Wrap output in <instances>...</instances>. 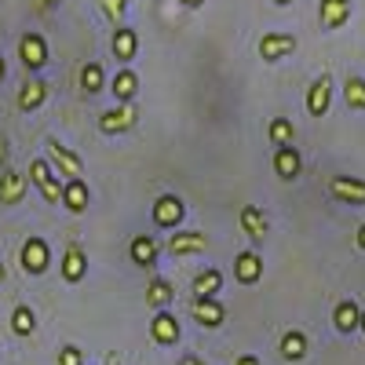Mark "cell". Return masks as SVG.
Listing matches in <instances>:
<instances>
[{
    "label": "cell",
    "mask_w": 365,
    "mask_h": 365,
    "mask_svg": "<svg viewBox=\"0 0 365 365\" xmlns=\"http://www.w3.org/2000/svg\"><path fill=\"white\" fill-rule=\"evenodd\" d=\"M58 365H84V354H81V347L66 344L63 351H58Z\"/></svg>",
    "instance_id": "33"
},
{
    "label": "cell",
    "mask_w": 365,
    "mask_h": 365,
    "mask_svg": "<svg viewBox=\"0 0 365 365\" xmlns=\"http://www.w3.org/2000/svg\"><path fill=\"white\" fill-rule=\"evenodd\" d=\"M267 135H270V143H274V146H292L296 128H292V120H289V117H270Z\"/></svg>",
    "instance_id": "29"
},
{
    "label": "cell",
    "mask_w": 365,
    "mask_h": 365,
    "mask_svg": "<svg viewBox=\"0 0 365 365\" xmlns=\"http://www.w3.org/2000/svg\"><path fill=\"white\" fill-rule=\"evenodd\" d=\"M19 259H22V270H26V274H44V270L51 267V249H48V241H44V237H26Z\"/></svg>",
    "instance_id": "3"
},
{
    "label": "cell",
    "mask_w": 365,
    "mask_h": 365,
    "mask_svg": "<svg viewBox=\"0 0 365 365\" xmlns=\"http://www.w3.org/2000/svg\"><path fill=\"white\" fill-rule=\"evenodd\" d=\"M34 329H37V314H34V307L19 303V307L11 311V332H15V336H29Z\"/></svg>",
    "instance_id": "30"
},
{
    "label": "cell",
    "mask_w": 365,
    "mask_h": 365,
    "mask_svg": "<svg viewBox=\"0 0 365 365\" xmlns=\"http://www.w3.org/2000/svg\"><path fill=\"white\" fill-rule=\"evenodd\" d=\"M329 106H332V77L322 73V77L307 88V113H311V117H325Z\"/></svg>",
    "instance_id": "12"
},
{
    "label": "cell",
    "mask_w": 365,
    "mask_h": 365,
    "mask_svg": "<svg viewBox=\"0 0 365 365\" xmlns=\"http://www.w3.org/2000/svg\"><path fill=\"white\" fill-rule=\"evenodd\" d=\"M158 256H161V249H158V241L150 234H135L132 237V263L135 267H154Z\"/></svg>",
    "instance_id": "23"
},
{
    "label": "cell",
    "mask_w": 365,
    "mask_h": 365,
    "mask_svg": "<svg viewBox=\"0 0 365 365\" xmlns=\"http://www.w3.org/2000/svg\"><path fill=\"white\" fill-rule=\"evenodd\" d=\"M307 347H311V340H307V332H299V329H289L278 340V351H282L285 361H299L303 354H307Z\"/></svg>",
    "instance_id": "24"
},
{
    "label": "cell",
    "mask_w": 365,
    "mask_h": 365,
    "mask_svg": "<svg viewBox=\"0 0 365 365\" xmlns=\"http://www.w3.org/2000/svg\"><path fill=\"white\" fill-rule=\"evenodd\" d=\"M113 55H117V63H132V58L139 55V37H135V29H128V26H117L113 29V48H110Z\"/></svg>",
    "instance_id": "16"
},
{
    "label": "cell",
    "mask_w": 365,
    "mask_h": 365,
    "mask_svg": "<svg viewBox=\"0 0 365 365\" xmlns=\"http://www.w3.org/2000/svg\"><path fill=\"white\" fill-rule=\"evenodd\" d=\"M179 365H208V361H205V358H197V354H182V358H179Z\"/></svg>",
    "instance_id": "35"
},
{
    "label": "cell",
    "mask_w": 365,
    "mask_h": 365,
    "mask_svg": "<svg viewBox=\"0 0 365 365\" xmlns=\"http://www.w3.org/2000/svg\"><path fill=\"white\" fill-rule=\"evenodd\" d=\"M0 282H8V267L4 263H0Z\"/></svg>",
    "instance_id": "41"
},
{
    "label": "cell",
    "mask_w": 365,
    "mask_h": 365,
    "mask_svg": "<svg viewBox=\"0 0 365 365\" xmlns=\"http://www.w3.org/2000/svg\"><path fill=\"white\" fill-rule=\"evenodd\" d=\"M48 161H51V168H58L66 179H84V165H81V158L73 154L70 146L58 143V139H48Z\"/></svg>",
    "instance_id": "5"
},
{
    "label": "cell",
    "mask_w": 365,
    "mask_h": 365,
    "mask_svg": "<svg viewBox=\"0 0 365 365\" xmlns=\"http://www.w3.org/2000/svg\"><path fill=\"white\" fill-rule=\"evenodd\" d=\"M274 4H282V8H285V4H292V0H274Z\"/></svg>",
    "instance_id": "42"
},
{
    "label": "cell",
    "mask_w": 365,
    "mask_h": 365,
    "mask_svg": "<svg viewBox=\"0 0 365 365\" xmlns=\"http://www.w3.org/2000/svg\"><path fill=\"white\" fill-rule=\"evenodd\" d=\"M143 299H146V307H154V311H165L168 303L175 299V285H172L168 278H154V282L146 285Z\"/></svg>",
    "instance_id": "20"
},
{
    "label": "cell",
    "mask_w": 365,
    "mask_h": 365,
    "mask_svg": "<svg viewBox=\"0 0 365 365\" xmlns=\"http://www.w3.org/2000/svg\"><path fill=\"white\" fill-rule=\"evenodd\" d=\"M332 325H336V332H354L361 325V311H358V303L354 299H340L336 303V311H332Z\"/></svg>",
    "instance_id": "21"
},
{
    "label": "cell",
    "mask_w": 365,
    "mask_h": 365,
    "mask_svg": "<svg viewBox=\"0 0 365 365\" xmlns=\"http://www.w3.org/2000/svg\"><path fill=\"white\" fill-rule=\"evenodd\" d=\"M234 278H237L241 285H256V282L263 278V256H259L256 249L237 252V259H234Z\"/></svg>",
    "instance_id": "11"
},
{
    "label": "cell",
    "mask_w": 365,
    "mask_h": 365,
    "mask_svg": "<svg viewBox=\"0 0 365 365\" xmlns=\"http://www.w3.org/2000/svg\"><path fill=\"white\" fill-rule=\"evenodd\" d=\"M344 99L351 110H365V77H347L344 84Z\"/></svg>",
    "instance_id": "31"
},
{
    "label": "cell",
    "mask_w": 365,
    "mask_h": 365,
    "mask_svg": "<svg viewBox=\"0 0 365 365\" xmlns=\"http://www.w3.org/2000/svg\"><path fill=\"white\" fill-rule=\"evenodd\" d=\"M182 216H187V205H182V197L175 194H161L154 201V223L161 230H179L182 227Z\"/></svg>",
    "instance_id": "4"
},
{
    "label": "cell",
    "mask_w": 365,
    "mask_h": 365,
    "mask_svg": "<svg viewBox=\"0 0 365 365\" xmlns=\"http://www.w3.org/2000/svg\"><path fill=\"white\" fill-rule=\"evenodd\" d=\"M19 58H22V66L26 70H44L48 66V41L41 34H22L19 41Z\"/></svg>",
    "instance_id": "6"
},
{
    "label": "cell",
    "mask_w": 365,
    "mask_h": 365,
    "mask_svg": "<svg viewBox=\"0 0 365 365\" xmlns=\"http://www.w3.org/2000/svg\"><path fill=\"white\" fill-rule=\"evenodd\" d=\"M44 99H48V84H44L41 77H29V81L19 88V110H26V113L41 110Z\"/></svg>",
    "instance_id": "18"
},
{
    "label": "cell",
    "mask_w": 365,
    "mask_h": 365,
    "mask_svg": "<svg viewBox=\"0 0 365 365\" xmlns=\"http://www.w3.org/2000/svg\"><path fill=\"white\" fill-rule=\"evenodd\" d=\"M179 4H182V8H201L205 0H179Z\"/></svg>",
    "instance_id": "39"
},
{
    "label": "cell",
    "mask_w": 365,
    "mask_h": 365,
    "mask_svg": "<svg viewBox=\"0 0 365 365\" xmlns=\"http://www.w3.org/2000/svg\"><path fill=\"white\" fill-rule=\"evenodd\" d=\"M8 150H11V146H8V135H0V165L8 161Z\"/></svg>",
    "instance_id": "37"
},
{
    "label": "cell",
    "mask_w": 365,
    "mask_h": 365,
    "mask_svg": "<svg viewBox=\"0 0 365 365\" xmlns=\"http://www.w3.org/2000/svg\"><path fill=\"white\" fill-rule=\"evenodd\" d=\"M34 4H37L41 11H51V8H58V4H63V0H34Z\"/></svg>",
    "instance_id": "36"
},
{
    "label": "cell",
    "mask_w": 365,
    "mask_h": 365,
    "mask_svg": "<svg viewBox=\"0 0 365 365\" xmlns=\"http://www.w3.org/2000/svg\"><path fill=\"white\" fill-rule=\"evenodd\" d=\"M113 96H117V103H132L135 99V91H139V77H135V70H128V66H120V73L113 77Z\"/></svg>",
    "instance_id": "26"
},
{
    "label": "cell",
    "mask_w": 365,
    "mask_h": 365,
    "mask_svg": "<svg viewBox=\"0 0 365 365\" xmlns=\"http://www.w3.org/2000/svg\"><path fill=\"white\" fill-rule=\"evenodd\" d=\"M135 120H139V110L132 103H120V106L99 113V132L103 135H125V132L135 128Z\"/></svg>",
    "instance_id": "2"
},
{
    "label": "cell",
    "mask_w": 365,
    "mask_h": 365,
    "mask_svg": "<svg viewBox=\"0 0 365 365\" xmlns=\"http://www.w3.org/2000/svg\"><path fill=\"white\" fill-rule=\"evenodd\" d=\"M241 230H245V234L256 241V245H259V241L270 234L267 212H263V208H256V205H245V208H241Z\"/></svg>",
    "instance_id": "17"
},
{
    "label": "cell",
    "mask_w": 365,
    "mask_h": 365,
    "mask_svg": "<svg viewBox=\"0 0 365 365\" xmlns=\"http://www.w3.org/2000/svg\"><path fill=\"white\" fill-rule=\"evenodd\" d=\"M88 274V256H84V249L81 245H70L66 249V256H63V282H70V285H77L81 278Z\"/></svg>",
    "instance_id": "22"
},
{
    "label": "cell",
    "mask_w": 365,
    "mask_h": 365,
    "mask_svg": "<svg viewBox=\"0 0 365 365\" xmlns=\"http://www.w3.org/2000/svg\"><path fill=\"white\" fill-rule=\"evenodd\" d=\"M88 197H91V194H88V182H84V179H66V182H63V205L73 212V216L88 208Z\"/></svg>",
    "instance_id": "25"
},
{
    "label": "cell",
    "mask_w": 365,
    "mask_h": 365,
    "mask_svg": "<svg viewBox=\"0 0 365 365\" xmlns=\"http://www.w3.org/2000/svg\"><path fill=\"white\" fill-rule=\"evenodd\" d=\"M26 197V175L15 172V168H4L0 172V201L4 205H19Z\"/></svg>",
    "instance_id": "19"
},
{
    "label": "cell",
    "mask_w": 365,
    "mask_h": 365,
    "mask_svg": "<svg viewBox=\"0 0 365 365\" xmlns=\"http://www.w3.org/2000/svg\"><path fill=\"white\" fill-rule=\"evenodd\" d=\"M168 252H175V256H197V252H208V234H205V230H172V237H168Z\"/></svg>",
    "instance_id": "8"
},
{
    "label": "cell",
    "mask_w": 365,
    "mask_h": 365,
    "mask_svg": "<svg viewBox=\"0 0 365 365\" xmlns=\"http://www.w3.org/2000/svg\"><path fill=\"white\" fill-rule=\"evenodd\" d=\"M8 77V63H4V55H0V81Z\"/></svg>",
    "instance_id": "40"
},
{
    "label": "cell",
    "mask_w": 365,
    "mask_h": 365,
    "mask_svg": "<svg viewBox=\"0 0 365 365\" xmlns=\"http://www.w3.org/2000/svg\"><path fill=\"white\" fill-rule=\"evenodd\" d=\"M296 48H299V41L292 34H267V37H259V58L263 63H278V58L292 55Z\"/></svg>",
    "instance_id": "9"
},
{
    "label": "cell",
    "mask_w": 365,
    "mask_h": 365,
    "mask_svg": "<svg viewBox=\"0 0 365 365\" xmlns=\"http://www.w3.org/2000/svg\"><path fill=\"white\" fill-rule=\"evenodd\" d=\"M29 182L44 194L48 205H58L63 201V182H58V175L51 172V161L48 158H34L29 161Z\"/></svg>",
    "instance_id": "1"
},
{
    "label": "cell",
    "mask_w": 365,
    "mask_h": 365,
    "mask_svg": "<svg viewBox=\"0 0 365 365\" xmlns=\"http://www.w3.org/2000/svg\"><path fill=\"white\" fill-rule=\"evenodd\" d=\"M354 245H358V252H365V227H358V237H354Z\"/></svg>",
    "instance_id": "38"
},
{
    "label": "cell",
    "mask_w": 365,
    "mask_h": 365,
    "mask_svg": "<svg viewBox=\"0 0 365 365\" xmlns=\"http://www.w3.org/2000/svg\"><path fill=\"white\" fill-rule=\"evenodd\" d=\"M329 197H336V201H344V205H365V179L332 175V179H329Z\"/></svg>",
    "instance_id": "7"
},
{
    "label": "cell",
    "mask_w": 365,
    "mask_h": 365,
    "mask_svg": "<svg viewBox=\"0 0 365 365\" xmlns=\"http://www.w3.org/2000/svg\"><path fill=\"white\" fill-rule=\"evenodd\" d=\"M128 4H132V0H99V8H103V15H106L110 22H120V19H125Z\"/></svg>",
    "instance_id": "32"
},
{
    "label": "cell",
    "mask_w": 365,
    "mask_h": 365,
    "mask_svg": "<svg viewBox=\"0 0 365 365\" xmlns=\"http://www.w3.org/2000/svg\"><path fill=\"white\" fill-rule=\"evenodd\" d=\"M220 289H223L220 270H201L194 278V299H212V296H220Z\"/></svg>",
    "instance_id": "27"
},
{
    "label": "cell",
    "mask_w": 365,
    "mask_h": 365,
    "mask_svg": "<svg viewBox=\"0 0 365 365\" xmlns=\"http://www.w3.org/2000/svg\"><path fill=\"white\" fill-rule=\"evenodd\" d=\"M274 172H278L285 182L299 179V172H303V154H299L296 146H278V150H274Z\"/></svg>",
    "instance_id": "14"
},
{
    "label": "cell",
    "mask_w": 365,
    "mask_h": 365,
    "mask_svg": "<svg viewBox=\"0 0 365 365\" xmlns=\"http://www.w3.org/2000/svg\"><path fill=\"white\" fill-rule=\"evenodd\" d=\"M150 336H154V344H161V347L179 344V318L172 311H158L154 322H150Z\"/></svg>",
    "instance_id": "13"
},
{
    "label": "cell",
    "mask_w": 365,
    "mask_h": 365,
    "mask_svg": "<svg viewBox=\"0 0 365 365\" xmlns=\"http://www.w3.org/2000/svg\"><path fill=\"white\" fill-rule=\"evenodd\" d=\"M190 314H194V322L205 325V329H220V325L227 322V307L220 303V296H212V299H194V303H190Z\"/></svg>",
    "instance_id": "10"
},
{
    "label": "cell",
    "mask_w": 365,
    "mask_h": 365,
    "mask_svg": "<svg viewBox=\"0 0 365 365\" xmlns=\"http://www.w3.org/2000/svg\"><path fill=\"white\" fill-rule=\"evenodd\" d=\"M358 329H361V332H365V311H361V325H358Z\"/></svg>",
    "instance_id": "43"
},
{
    "label": "cell",
    "mask_w": 365,
    "mask_h": 365,
    "mask_svg": "<svg viewBox=\"0 0 365 365\" xmlns=\"http://www.w3.org/2000/svg\"><path fill=\"white\" fill-rule=\"evenodd\" d=\"M318 19L325 29H340L351 19V0H322L318 4Z\"/></svg>",
    "instance_id": "15"
},
{
    "label": "cell",
    "mask_w": 365,
    "mask_h": 365,
    "mask_svg": "<svg viewBox=\"0 0 365 365\" xmlns=\"http://www.w3.org/2000/svg\"><path fill=\"white\" fill-rule=\"evenodd\" d=\"M106 73H103V66L99 63H84L81 66V91H84V96H99V91H103V81Z\"/></svg>",
    "instance_id": "28"
},
{
    "label": "cell",
    "mask_w": 365,
    "mask_h": 365,
    "mask_svg": "<svg viewBox=\"0 0 365 365\" xmlns=\"http://www.w3.org/2000/svg\"><path fill=\"white\" fill-rule=\"evenodd\" d=\"M234 365H259V358H256V354H237Z\"/></svg>",
    "instance_id": "34"
}]
</instances>
